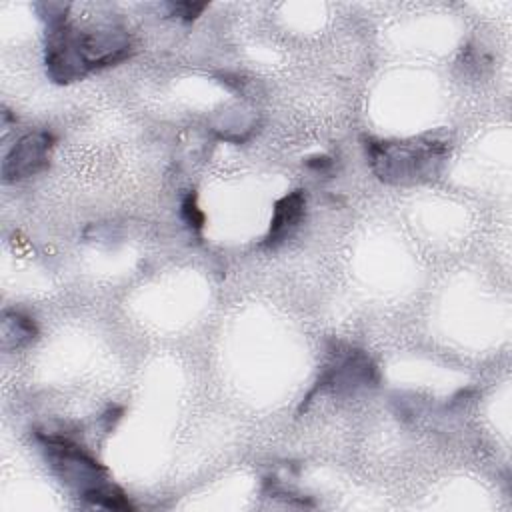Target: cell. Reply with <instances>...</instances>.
Segmentation results:
<instances>
[{
    "mask_svg": "<svg viewBox=\"0 0 512 512\" xmlns=\"http://www.w3.org/2000/svg\"><path fill=\"white\" fill-rule=\"evenodd\" d=\"M304 214H306V192L304 190H300V188L292 190V192L284 194L280 200H276L270 228H268V234H266L262 246L276 248L282 242H286L292 236V232L300 226Z\"/></svg>",
    "mask_w": 512,
    "mask_h": 512,
    "instance_id": "8992f818",
    "label": "cell"
},
{
    "mask_svg": "<svg viewBox=\"0 0 512 512\" xmlns=\"http://www.w3.org/2000/svg\"><path fill=\"white\" fill-rule=\"evenodd\" d=\"M36 336L38 328L30 316L18 310H4L0 322V346L4 352L20 350L34 342Z\"/></svg>",
    "mask_w": 512,
    "mask_h": 512,
    "instance_id": "52a82bcc",
    "label": "cell"
},
{
    "mask_svg": "<svg viewBox=\"0 0 512 512\" xmlns=\"http://www.w3.org/2000/svg\"><path fill=\"white\" fill-rule=\"evenodd\" d=\"M372 172L388 184L420 182L438 172L442 166L448 144L438 138H412V140H374L364 144Z\"/></svg>",
    "mask_w": 512,
    "mask_h": 512,
    "instance_id": "3957f363",
    "label": "cell"
},
{
    "mask_svg": "<svg viewBox=\"0 0 512 512\" xmlns=\"http://www.w3.org/2000/svg\"><path fill=\"white\" fill-rule=\"evenodd\" d=\"M38 440L60 482L74 490L82 500L110 510L132 508L126 494L108 480L106 468L74 440L50 432H40Z\"/></svg>",
    "mask_w": 512,
    "mask_h": 512,
    "instance_id": "7a4b0ae2",
    "label": "cell"
},
{
    "mask_svg": "<svg viewBox=\"0 0 512 512\" xmlns=\"http://www.w3.org/2000/svg\"><path fill=\"white\" fill-rule=\"evenodd\" d=\"M180 216H182V220L186 222V226H188L192 232H200V230H202V226H204V212L198 208L196 196H194L192 192H188V194L182 198Z\"/></svg>",
    "mask_w": 512,
    "mask_h": 512,
    "instance_id": "ba28073f",
    "label": "cell"
},
{
    "mask_svg": "<svg viewBox=\"0 0 512 512\" xmlns=\"http://www.w3.org/2000/svg\"><path fill=\"white\" fill-rule=\"evenodd\" d=\"M132 54L130 34L114 24L76 28L68 20L46 28L44 64L58 84L82 80L86 74L114 66Z\"/></svg>",
    "mask_w": 512,
    "mask_h": 512,
    "instance_id": "6da1fadb",
    "label": "cell"
},
{
    "mask_svg": "<svg viewBox=\"0 0 512 512\" xmlns=\"http://www.w3.org/2000/svg\"><path fill=\"white\" fill-rule=\"evenodd\" d=\"M54 136L46 130L28 132L14 142L2 162V180L20 182L42 172L50 162Z\"/></svg>",
    "mask_w": 512,
    "mask_h": 512,
    "instance_id": "5b68a950",
    "label": "cell"
},
{
    "mask_svg": "<svg viewBox=\"0 0 512 512\" xmlns=\"http://www.w3.org/2000/svg\"><path fill=\"white\" fill-rule=\"evenodd\" d=\"M378 370L370 356L358 348L336 344L324 362V368L316 380V386L306 396L330 392L336 396L354 394L356 390L376 386Z\"/></svg>",
    "mask_w": 512,
    "mask_h": 512,
    "instance_id": "277c9868",
    "label": "cell"
},
{
    "mask_svg": "<svg viewBox=\"0 0 512 512\" xmlns=\"http://www.w3.org/2000/svg\"><path fill=\"white\" fill-rule=\"evenodd\" d=\"M206 6L208 4H204V2H172V4H168L172 16H178L180 20H186V22L194 20L196 16H200V12Z\"/></svg>",
    "mask_w": 512,
    "mask_h": 512,
    "instance_id": "9c48e42d",
    "label": "cell"
},
{
    "mask_svg": "<svg viewBox=\"0 0 512 512\" xmlns=\"http://www.w3.org/2000/svg\"><path fill=\"white\" fill-rule=\"evenodd\" d=\"M306 166L314 168L316 172H326L332 166V158H328V156H312V158L306 160Z\"/></svg>",
    "mask_w": 512,
    "mask_h": 512,
    "instance_id": "30bf717a",
    "label": "cell"
}]
</instances>
